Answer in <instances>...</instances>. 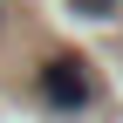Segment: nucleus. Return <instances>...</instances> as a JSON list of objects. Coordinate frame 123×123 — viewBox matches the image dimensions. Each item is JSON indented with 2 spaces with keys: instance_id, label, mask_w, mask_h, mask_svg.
<instances>
[{
  "instance_id": "nucleus-1",
  "label": "nucleus",
  "mask_w": 123,
  "mask_h": 123,
  "mask_svg": "<svg viewBox=\"0 0 123 123\" xmlns=\"http://www.w3.org/2000/svg\"><path fill=\"white\" fill-rule=\"evenodd\" d=\"M34 89H41V103H48V110H82V103L96 96V75H89V62L75 55V48H55L48 62H41Z\"/></svg>"
},
{
  "instance_id": "nucleus-3",
  "label": "nucleus",
  "mask_w": 123,
  "mask_h": 123,
  "mask_svg": "<svg viewBox=\"0 0 123 123\" xmlns=\"http://www.w3.org/2000/svg\"><path fill=\"white\" fill-rule=\"evenodd\" d=\"M7 7H14V0H0V27H7Z\"/></svg>"
},
{
  "instance_id": "nucleus-2",
  "label": "nucleus",
  "mask_w": 123,
  "mask_h": 123,
  "mask_svg": "<svg viewBox=\"0 0 123 123\" xmlns=\"http://www.w3.org/2000/svg\"><path fill=\"white\" fill-rule=\"evenodd\" d=\"M62 7H68L75 21H116V14H123V0H62Z\"/></svg>"
}]
</instances>
